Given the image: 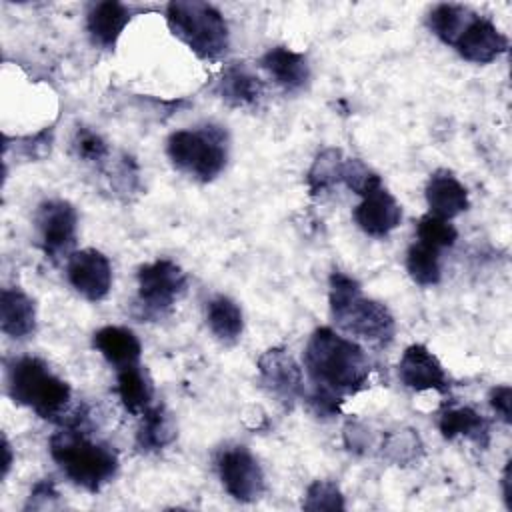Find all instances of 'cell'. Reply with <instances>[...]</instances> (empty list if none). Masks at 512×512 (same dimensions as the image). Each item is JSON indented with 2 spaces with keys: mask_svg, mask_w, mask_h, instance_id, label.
<instances>
[{
  "mask_svg": "<svg viewBox=\"0 0 512 512\" xmlns=\"http://www.w3.org/2000/svg\"><path fill=\"white\" fill-rule=\"evenodd\" d=\"M304 372L312 384L308 396L312 410L318 416H336L346 396L366 388L370 360L356 340L320 326L306 342Z\"/></svg>",
  "mask_w": 512,
  "mask_h": 512,
  "instance_id": "6da1fadb",
  "label": "cell"
},
{
  "mask_svg": "<svg viewBox=\"0 0 512 512\" xmlns=\"http://www.w3.org/2000/svg\"><path fill=\"white\" fill-rule=\"evenodd\" d=\"M50 456L62 474L86 492H100L118 472L116 450L90 436L86 410L80 406L50 436Z\"/></svg>",
  "mask_w": 512,
  "mask_h": 512,
  "instance_id": "7a4b0ae2",
  "label": "cell"
},
{
  "mask_svg": "<svg viewBox=\"0 0 512 512\" xmlns=\"http://www.w3.org/2000/svg\"><path fill=\"white\" fill-rule=\"evenodd\" d=\"M6 392L42 420L60 424L72 410L68 382L38 356H18L6 364Z\"/></svg>",
  "mask_w": 512,
  "mask_h": 512,
  "instance_id": "3957f363",
  "label": "cell"
},
{
  "mask_svg": "<svg viewBox=\"0 0 512 512\" xmlns=\"http://www.w3.org/2000/svg\"><path fill=\"white\" fill-rule=\"evenodd\" d=\"M328 300L332 318L346 336L370 344H388L394 338L396 324L390 310L382 302L366 298L352 276L334 270Z\"/></svg>",
  "mask_w": 512,
  "mask_h": 512,
  "instance_id": "277c9868",
  "label": "cell"
},
{
  "mask_svg": "<svg viewBox=\"0 0 512 512\" xmlns=\"http://www.w3.org/2000/svg\"><path fill=\"white\" fill-rule=\"evenodd\" d=\"M166 24L198 58L218 60L230 46V32L224 16L208 2L172 0L166 4Z\"/></svg>",
  "mask_w": 512,
  "mask_h": 512,
  "instance_id": "5b68a950",
  "label": "cell"
},
{
  "mask_svg": "<svg viewBox=\"0 0 512 512\" xmlns=\"http://www.w3.org/2000/svg\"><path fill=\"white\" fill-rule=\"evenodd\" d=\"M166 154L178 172L198 182H212L226 168L228 134L216 124L176 130L166 140Z\"/></svg>",
  "mask_w": 512,
  "mask_h": 512,
  "instance_id": "8992f818",
  "label": "cell"
},
{
  "mask_svg": "<svg viewBox=\"0 0 512 512\" xmlns=\"http://www.w3.org/2000/svg\"><path fill=\"white\" fill-rule=\"evenodd\" d=\"M138 308L144 316H162L186 292V272L168 258H158L138 268Z\"/></svg>",
  "mask_w": 512,
  "mask_h": 512,
  "instance_id": "52a82bcc",
  "label": "cell"
},
{
  "mask_svg": "<svg viewBox=\"0 0 512 512\" xmlns=\"http://www.w3.org/2000/svg\"><path fill=\"white\" fill-rule=\"evenodd\" d=\"M34 230L40 250L52 262L72 254L78 234V212L68 200L52 198L38 204L34 212Z\"/></svg>",
  "mask_w": 512,
  "mask_h": 512,
  "instance_id": "ba28073f",
  "label": "cell"
},
{
  "mask_svg": "<svg viewBox=\"0 0 512 512\" xmlns=\"http://www.w3.org/2000/svg\"><path fill=\"white\" fill-rule=\"evenodd\" d=\"M224 490L238 502H254L264 492V472L246 446H224L216 454Z\"/></svg>",
  "mask_w": 512,
  "mask_h": 512,
  "instance_id": "9c48e42d",
  "label": "cell"
},
{
  "mask_svg": "<svg viewBox=\"0 0 512 512\" xmlns=\"http://www.w3.org/2000/svg\"><path fill=\"white\" fill-rule=\"evenodd\" d=\"M258 374L266 392L288 410L306 396L302 368L286 348H268L258 358Z\"/></svg>",
  "mask_w": 512,
  "mask_h": 512,
  "instance_id": "30bf717a",
  "label": "cell"
},
{
  "mask_svg": "<svg viewBox=\"0 0 512 512\" xmlns=\"http://www.w3.org/2000/svg\"><path fill=\"white\" fill-rule=\"evenodd\" d=\"M68 284L88 302H100L112 288L110 260L94 248L76 250L66 260Z\"/></svg>",
  "mask_w": 512,
  "mask_h": 512,
  "instance_id": "8fae6325",
  "label": "cell"
},
{
  "mask_svg": "<svg viewBox=\"0 0 512 512\" xmlns=\"http://www.w3.org/2000/svg\"><path fill=\"white\" fill-rule=\"evenodd\" d=\"M360 202L354 208L352 216L356 226L372 236V238H384L392 230L398 228L402 220V208L398 200L384 188L382 180L374 182L360 194Z\"/></svg>",
  "mask_w": 512,
  "mask_h": 512,
  "instance_id": "7c38bea8",
  "label": "cell"
},
{
  "mask_svg": "<svg viewBox=\"0 0 512 512\" xmlns=\"http://www.w3.org/2000/svg\"><path fill=\"white\" fill-rule=\"evenodd\" d=\"M398 376L406 388L416 392L436 390L444 394L450 388V378L444 366L424 344H410L402 352L398 362Z\"/></svg>",
  "mask_w": 512,
  "mask_h": 512,
  "instance_id": "4fadbf2b",
  "label": "cell"
},
{
  "mask_svg": "<svg viewBox=\"0 0 512 512\" xmlns=\"http://www.w3.org/2000/svg\"><path fill=\"white\" fill-rule=\"evenodd\" d=\"M454 48L468 62L490 64L508 50V38L496 28L492 20L474 14V18L454 42Z\"/></svg>",
  "mask_w": 512,
  "mask_h": 512,
  "instance_id": "5bb4252c",
  "label": "cell"
},
{
  "mask_svg": "<svg viewBox=\"0 0 512 512\" xmlns=\"http://www.w3.org/2000/svg\"><path fill=\"white\" fill-rule=\"evenodd\" d=\"M132 16L134 8L124 2L104 0L92 4L86 12V32L92 44L104 50H114L118 38L130 24Z\"/></svg>",
  "mask_w": 512,
  "mask_h": 512,
  "instance_id": "9a60e30c",
  "label": "cell"
},
{
  "mask_svg": "<svg viewBox=\"0 0 512 512\" xmlns=\"http://www.w3.org/2000/svg\"><path fill=\"white\" fill-rule=\"evenodd\" d=\"M260 66L286 92H300L310 82V64L302 52L274 46L260 58Z\"/></svg>",
  "mask_w": 512,
  "mask_h": 512,
  "instance_id": "2e32d148",
  "label": "cell"
},
{
  "mask_svg": "<svg viewBox=\"0 0 512 512\" xmlns=\"http://www.w3.org/2000/svg\"><path fill=\"white\" fill-rule=\"evenodd\" d=\"M216 94L232 108H252L258 106L264 84L244 62H232L222 70L216 82Z\"/></svg>",
  "mask_w": 512,
  "mask_h": 512,
  "instance_id": "e0dca14e",
  "label": "cell"
},
{
  "mask_svg": "<svg viewBox=\"0 0 512 512\" xmlns=\"http://www.w3.org/2000/svg\"><path fill=\"white\" fill-rule=\"evenodd\" d=\"M424 194L430 214L444 220H452L454 216L466 212L470 206L468 190L448 170H436L434 174H430Z\"/></svg>",
  "mask_w": 512,
  "mask_h": 512,
  "instance_id": "ac0fdd59",
  "label": "cell"
},
{
  "mask_svg": "<svg viewBox=\"0 0 512 512\" xmlns=\"http://www.w3.org/2000/svg\"><path fill=\"white\" fill-rule=\"evenodd\" d=\"M92 344L102 354V358L114 366V370L140 364L142 344L130 328L102 326L94 332Z\"/></svg>",
  "mask_w": 512,
  "mask_h": 512,
  "instance_id": "d6986e66",
  "label": "cell"
},
{
  "mask_svg": "<svg viewBox=\"0 0 512 512\" xmlns=\"http://www.w3.org/2000/svg\"><path fill=\"white\" fill-rule=\"evenodd\" d=\"M438 430L446 440L468 438L480 448L490 440V422L470 406H444L438 412Z\"/></svg>",
  "mask_w": 512,
  "mask_h": 512,
  "instance_id": "ffe728a7",
  "label": "cell"
},
{
  "mask_svg": "<svg viewBox=\"0 0 512 512\" xmlns=\"http://www.w3.org/2000/svg\"><path fill=\"white\" fill-rule=\"evenodd\" d=\"M0 330L10 338H26L36 330L34 300L20 288H4L0 294Z\"/></svg>",
  "mask_w": 512,
  "mask_h": 512,
  "instance_id": "44dd1931",
  "label": "cell"
},
{
  "mask_svg": "<svg viewBox=\"0 0 512 512\" xmlns=\"http://www.w3.org/2000/svg\"><path fill=\"white\" fill-rule=\"evenodd\" d=\"M116 394L132 416H142L154 404V384L142 364L116 370Z\"/></svg>",
  "mask_w": 512,
  "mask_h": 512,
  "instance_id": "7402d4cb",
  "label": "cell"
},
{
  "mask_svg": "<svg viewBox=\"0 0 512 512\" xmlns=\"http://www.w3.org/2000/svg\"><path fill=\"white\" fill-rule=\"evenodd\" d=\"M176 440V424L164 404H152L136 430V448L140 452H158Z\"/></svg>",
  "mask_w": 512,
  "mask_h": 512,
  "instance_id": "603a6c76",
  "label": "cell"
},
{
  "mask_svg": "<svg viewBox=\"0 0 512 512\" xmlns=\"http://www.w3.org/2000/svg\"><path fill=\"white\" fill-rule=\"evenodd\" d=\"M206 324L222 344H236L244 330L242 308L228 296H216L206 306Z\"/></svg>",
  "mask_w": 512,
  "mask_h": 512,
  "instance_id": "cb8c5ba5",
  "label": "cell"
},
{
  "mask_svg": "<svg viewBox=\"0 0 512 512\" xmlns=\"http://www.w3.org/2000/svg\"><path fill=\"white\" fill-rule=\"evenodd\" d=\"M472 18L474 12L462 4H438L428 14V26L444 44L454 46Z\"/></svg>",
  "mask_w": 512,
  "mask_h": 512,
  "instance_id": "d4e9b609",
  "label": "cell"
},
{
  "mask_svg": "<svg viewBox=\"0 0 512 512\" xmlns=\"http://www.w3.org/2000/svg\"><path fill=\"white\" fill-rule=\"evenodd\" d=\"M344 156L338 148H326L322 150L308 174H306V184L312 196H318L330 188H334L336 184H342V168H344Z\"/></svg>",
  "mask_w": 512,
  "mask_h": 512,
  "instance_id": "484cf974",
  "label": "cell"
},
{
  "mask_svg": "<svg viewBox=\"0 0 512 512\" xmlns=\"http://www.w3.org/2000/svg\"><path fill=\"white\" fill-rule=\"evenodd\" d=\"M406 272L418 286H436L442 278L440 252L416 240L406 252Z\"/></svg>",
  "mask_w": 512,
  "mask_h": 512,
  "instance_id": "4316f807",
  "label": "cell"
},
{
  "mask_svg": "<svg viewBox=\"0 0 512 512\" xmlns=\"http://www.w3.org/2000/svg\"><path fill=\"white\" fill-rule=\"evenodd\" d=\"M416 240L420 244H426V246L442 252L444 248H450L456 244L458 230L454 228V224H450V220L438 218L428 212L416 224Z\"/></svg>",
  "mask_w": 512,
  "mask_h": 512,
  "instance_id": "83f0119b",
  "label": "cell"
},
{
  "mask_svg": "<svg viewBox=\"0 0 512 512\" xmlns=\"http://www.w3.org/2000/svg\"><path fill=\"white\" fill-rule=\"evenodd\" d=\"M72 150H74L76 158L86 164L104 166L110 160L108 142L102 138V134H98L96 130H92L88 126L76 128V132L72 136Z\"/></svg>",
  "mask_w": 512,
  "mask_h": 512,
  "instance_id": "f1b7e54d",
  "label": "cell"
},
{
  "mask_svg": "<svg viewBox=\"0 0 512 512\" xmlns=\"http://www.w3.org/2000/svg\"><path fill=\"white\" fill-rule=\"evenodd\" d=\"M302 506L306 510H342L344 498L336 482L314 480L306 490Z\"/></svg>",
  "mask_w": 512,
  "mask_h": 512,
  "instance_id": "f546056e",
  "label": "cell"
},
{
  "mask_svg": "<svg viewBox=\"0 0 512 512\" xmlns=\"http://www.w3.org/2000/svg\"><path fill=\"white\" fill-rule=\"evenodd\" d=\"M488 402H490L492 410L500 416V420L504 424H510V420H512V388L508 384L494 386L488 394Z\"/></svg>",
  "mask_w": 512,
  "mask_h": 512,
  "instance_id": "4dcf8cb0",
  "label": "cell"
},
{
  "mask_svg": "<svg viewBox=\"0 0 512 512\" xmlns=\"http://www.w3.org/2000/svg\"><path fill=\"white\" fill-rule=\"evenodd\" d=\"M58 490L54 486L52 480H40L34 484L32 492H30V500L26 504V508H52V500H58Z\"/></svg>",
  "mask_w": 512,
  "mask_h": 512,
  "instance_id": "1f68e13d",
  "label": "cell"
},
{
  "mask_svg": "<svg viewBox=\"0 0 512 512\" xmlns=\"http://www.w3.org/2000/svg\"><path fill=\"white\" fill-rule=\"evenodd\" d=\"M510 460L506 462V468H504V474H502V494H504V500H506V506L512 510V492H510Z\"/></svg>",
  "mask_w": 512,
  "mask_h": 512,
  "instance_id": "d6a6232c",
  "label": "cell"
},
{
  "mask_svg": "<svg viewBox=\"0 0 512 512\" xmlns=\"http://www.w3.org/2000/svg\"><path fill=\"white\" fill-rule=\"evenodd\" d=\"M2 450H4V462H2V476H6V474H8V470H10V464H12V452H10V444H8L6 436H4V440H2Z\"/></svg>",
  "mask_w": 512,
  "mask_h": 512,
  "instance_id": "836d02e7",
  "label": "cell"
}]
</instances>
